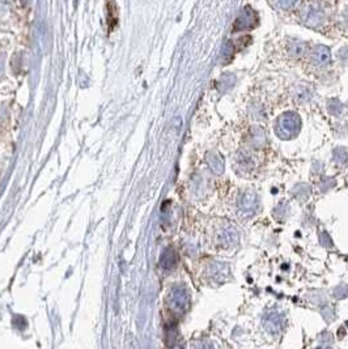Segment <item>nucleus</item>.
<instances>
[{
  "mask_svg": "<svg viewBox=\"0 0 348 349\" xmlns=\"http://www.w3.org/2000/svg\"><path fill=\"white\" fill-rule=\"evenodd\" d=\"M313 63L318 66H326L330 63V51L325 46H317L312 53Z\"/></svg>",
  "mask_w": 348,
  "mask_h": 349,
  "instance_id": "obj_2",
  "label": "nucleus"
},
{
  "mask_svg": "<svg viewBox=\"0 0 348 349\" xmlns=\"http://www.w3.org/2000/svg\"><path fill=\"white\" fill-rule=\"evenodd\" d=\"M254 23H256V21H254V15H253L250 11H245V12H242V14L240 15V17L237 19V21H236L235 29L236 30L249 29V28H253Z\"/></svg>",
  "mask_w": 348,
  "mask_h": 349,
  "instance_id": "obj_3",
  "label": "nucleus"
},
{
  "mask_svg": "<svg viewBox=\"0 0 348 349\" xmlns=\"http://www.w3.org/2000/svg\"><path fill=\"white\" fill-rule=\"evenodd\" d=\"M305 45L302 42H296L293 43L291 47H289V53L293 56H301L302 54L305 53Z\"/></svg>",
  "mask_w": 348,
  "mask_h": 349,
  "instance_id": "obj_4",
  "label": "nucleus"
},
{
  "mask_svg": "<svg viewBox=\"0 0 348 349\" xmlns=\"http://www.w3.org/2000/svg\"><path fill=\"white\" fill-rule=\"evenodd\" d=\"M300 130V118L293 112H287L276 122V134L283 139H291Z\"/></svg>",
  "mask_w": 348,
  "mask_h": 349,
  "instance_id": "obj_1",
  "label": "nucleus"
}]
</instances>
